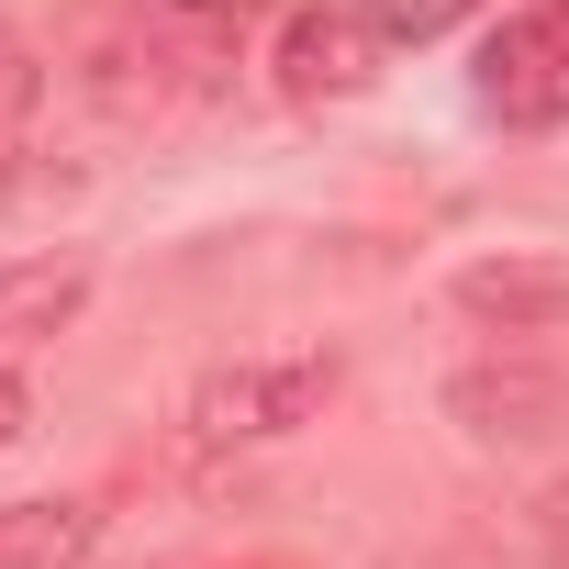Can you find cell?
<instances>
[{"instance_id": "cell-3", "label": "cell", "mask_w": 569, "mask_h": 569, "mask_svg": "<svg viewBox=\"0 0 569 569\" xmlns=\"http://www.w3.org/2000/svg\"><path fill=\"white\" fill-rule=\"evenodd\" d=\"M447 425L480 436V447H547L569 425V380L536 369V358H480L447 380Z\"/></svg>"}, {"instance_id": "cell-2", "label": "cell", "mask_w": 569, "mask_h": 569, "mask_svg": "<svg viewBox=\"0 0 569 569\" xmlns=\"http://www.w3.org/2000/svg\"><path fill=\"white\" fill-rule=\"evenodd\" d=\"M391 68V34L358 12V0H291L268 34V79L291 112H336V101H369Z\"/></svg>"}, {"instance_id": "cell-10", "label": "cell", "mask_w": 569, "mask_h": 569, "mask_svg": "<svg viewBox=\"0 0 569 569\" xmlns=\"http://www.w3.org/2000/svg\"><path fill=\"white\" fill-rule=\"evenodd\" d=\"M358 12H369L391 46H436V34H458V23L480 12V0H358Z\"/></svg>"}, {"instance_id": "cell-6", "label": "cell", "mask_w": 569, "mask_h": 569, "mask_svg": "<svg viewBox=\"0 0 569 569\" xmlns=\"http://www.w3.org/2000/svg\"><path fill=\"white\" fill-rule=\"evenodd\" d=\"M558 34H569V12H558V0H536V12L491 23V34H480L469 90H480L491 112H513V123H547V68H558Z\"/></svg>"}, {"instance_id": "cell-5", "label": "cell", "mask_w": 569, "mask_h": 569, "mask_svg": "<svg viewBox=\"0 0 569 569\" xmlns=\"http://www.w3.org/2000/svg\"><path fill=\"white\" fill-rule=\"evenodd\" d=\"M146 46L168 57V79L190 101H223L234 68H246V0H134Z\"/></svg>"}, {"instance_id": "cell-4", "label": "cell", "mask_w": 569, "mask_h": 569, "mask_svg": "<svg viewBox=\"0 0 569 569\" xmlns=\"http://www.w3.org/2000/svg\"><path fill=\"white\" fill-rule=\"evenodd\" d=\"M447 302L480 325V336H569V257H469L447 279Z\"/></svg>"}, {"instance_id": "cell-8", "label": "cell", "mask_w": 569, "mask_h": 569, "mask_svg": "<svg viewBox=\"0 0 569 569\" xmlns=\"http://www.w3.org/2000/svg\"><path fill=\"white\" fill-rule=\"evenodd\" d=\"M90 558H101V502L90 491L0 502V569H90Z\"/></svg>"}, {"instance_id": "cell-1", "label": "cell", "mask_w": 569, "mask_h": 569, "mask_svg": "<svg viewBox=\"0 0 569 569\" xmlns=\"http://www.w3.org/2000/svg\"><path fill=\"white\" fill-rule=\"evenodd\" d=\"M347 391V369L325 347H268V358H223L190 380L179 402V458H246V447H291L302 425H325V402Z\"/></svg>"}, {"instance_id": "cell-13", "label": "cell", "mask_w": 569, "mask_h": 569, "mask_svg": "<svg viewBox=\"0 0 569 569\" xmlns=\"http://www.w3.org/2000/svg\"><path fill=\"white\" fill-rule=\"evenodd\" d=\"M547 123H569V34H558V68H547Z\"/></svg>"}, {"instance_id": "cell-11", "label": "cell", "mask_w": 569, "mask_h": 569, "mask_svg": "<svg viewBox=\"0 0 569 569\" xmlns=\"http://www.w3.org/2000/svg\"><path fill=\"white\" fill-rule=\"evenodd\" d=\"M525 536H536V558H547V569H569V480H547V491L525 502Z\"/></svg>"}, {"instance_id": "cell-12", "label": "cell", "mask_w": 569, "mask_h": 569, "mask_svg": "<svg viewBox=\"0 0 569 569\" xmlns=\"http://www.w3.org/2000/svg\"><path fill=\"white\" fill-rule=\"evenodd\" d=\"M34 436V380H23V358H0V447H23Z\"/></svg>"}, {"instance_id": "cell-7", "label": "cell", "mask_w": 569, "mask_h": 569, "mask_svg": "<svg viewBox=\"0 0 569 569\" xmlns=\"http://www.w3.org/2000/svg\"><path fill=\"white\" fill-rule=\"evenodd\" d=\"M90 313V257H23L0 268V358H34Z\"/></svg>"}, {"instance_id": "cell-9", "label": "cell", "mask_w": 569, "mask_h": 569, "mask_svg": "<svg viewBox=\"0 0 569 569\" xmlns=\"http://www.w3.org/2000/svg\"><path fill=\"white\" fill-rule=\"evenodd\" d=\"M34 112H46V57L0 23V190H12L23 157H34Z\"/></svg>"}]
</instances>
